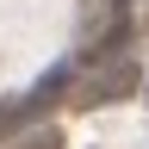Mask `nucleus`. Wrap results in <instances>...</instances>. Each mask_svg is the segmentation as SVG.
<instances>
[{
    "mask_svg": "<svg viewBox=\"0 0 149 149\" xmlns=\"http://www.w3.org/2000/svg\"><path fill=\"white\" fill-rule=\"evenodd\" d=\"M25 118V106H0V124H19ZM0 137H6V130H0Z\"/></svg>",
    "mask_w": 149,
    "mask_h": 149,
    "instance_id": "f257e3e1",
    "label": "nucleus"
}]
</instances>
